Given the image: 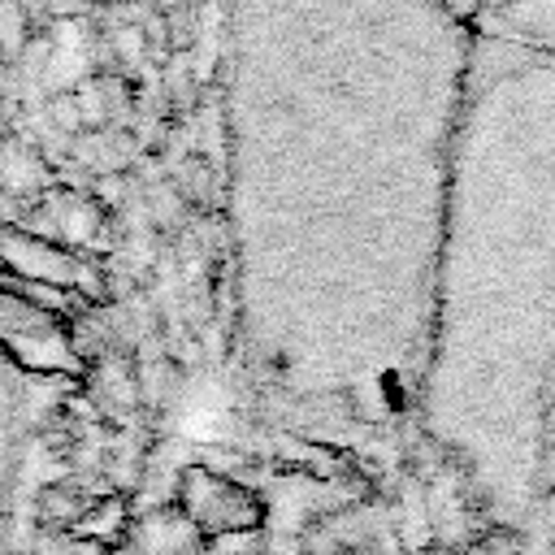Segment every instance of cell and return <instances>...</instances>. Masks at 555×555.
<instances>
[{"mask_svg": "<svg viewBox=\"0 0 555 555\" xmlns=\"http://www.w3.org/2000/svg\"><path fill=\"white\" fill-rule=\"evenodd\" d=\"M473 35L438 0H221L243 356L291 412H421Z\"/></svg>", "mask_w": 555, "mask_h": 555, "instance_id": "6da1fadb", "label": "cell"}, {"mask_svg": "<svg viewBox=\"0 0 555 555\" xmlns=\"http://www.w3.org/2000/svg\"><path fill=\"white\" fill-rule=\"evenodd\" d=\"M555 373V56L473 35L438 251L421 412L520 447Z\"/></svg>", "mask_w": 555, "mask_h": 555, "instance_id": "7a4b0ae2", "label": "cell"}, {"mask_svg": "<svg viewBox=\"0 0 555 555\" xmlns=\"http://www.w3.org/2000/svg\"><path fill=\"white\" fill-rule=\"evenodd\" d=\"M0 347H13L30 364H65L69 360V343H65L61 325L52 321V312L26 304L22 295H13L4 286H0Z\"/></svg>", "mask_w": 555, "mask_h": 555, "instance_id": "3957f363", "label": "cell"}, {"mask_svg": "<svg viewBox=\"0 0 555 555\" xmlns=\"http://www.w3.org/2000/svg\"><path fill=\"white\" fill-rule=\"evenodd\" d=\"M473 30L555 56V0H481Z\"/></svg>", "mask_w": 555, "mask_h": 555, "instance_id": "277c9868", "label": "cell"}, {"mask_svg": "<svg viewBox=\"0 0 555 555\" xmlns=\"http://www.w3.org/2000/svg\"><path fill=\"white\" fill-rule=\"evenodd\" d=\"M438 4H447L455 17H464L468 26H477V13H481V0H438Z\"/></svg>", "mask_w": 555, "mask_h": 555, "instance_id": "5b68a950", "label": "cell"}]
</instances>
